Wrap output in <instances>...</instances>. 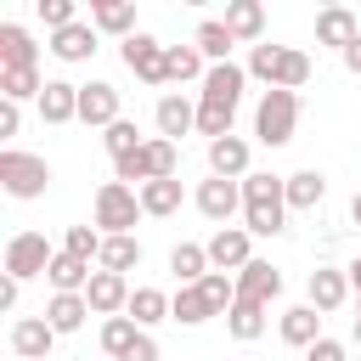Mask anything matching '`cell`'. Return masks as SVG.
<instances>
[{
    "instance_id": "obj_1",
    "label": "cell",
    "mask_w": 361,
    "mask_h": 361,
    "mask_svg": "<svg viewBox=\"0 0 361 361\" xmlns=\"http://www.w3.org/2000/svg\"><path fill=\"white\" fill-rule=\"evenodd\" d=\"M288 175H271V169H254L243 180V226L248 237H276L288 231Z\"/></svg>"
},
{
    "instance_id": "obj_2",
    "label": "cell",
    "mask_w": 361,
    "mask_h": 361,
    "mask_svg": "<svg viewBox=\"0 0 361 361\" xmlns=\"http://www.w3.org/2000/svg\"><path fill=\"white\" fill-rule=\"evenodd\" d=\"M248 79H259L265 90H305L310 85V56L299 51V45H254L248 51Z\"/></svg>"
},
{
    "instance_id": "obj_3",
    "label": "cell",
    "mask_w": 361,
    "mask_h": 361,
    "mask_svg": "<svg viewBox=\"0 0 361 361\" xmlns=\"http://www.w3.org/2000/svg\"><path fill=\"white\" fill-rule=\"evenodd\" d=\"M141 192L124 186V180H102L96 197H90V226L102 237H135V220H141Z\"/></svg>"
},
{
    "instance_id": "obj_4",
    "label": "cell",
    "mask_w": 361,
    "mask_h": 361,
    "mask_svg": "<svg viewBox=\"0 0 361 361\" xmlns=\"http://www.w3.org/2000/svg\"><path fill=\"white\" fill-rule=\"evenodd\" d=\"M180 175V147L175 141H164V135H147V147L141 152H130V158H118L113 164V180H124V186H147V180H175Z\"/></svg>"
},
{
    "instance_id": "obj_5",
    "label": "cell",
    "mask_w": 361,
    "mask_h": 361,
    "mask_svg": "<svg viewBox=\"0 0 361 361\" xmlns=\"http://www.w3.org/2000/svg\"><path fill=\"white\" fill-rule=\"evenodd\" d=\"M299 130V96L293 90H259L254 102V141L259 147H288Z\"/></svg>"
},
{
    "instance_id": "obj_6",
    "label": "cell",
    "mask_w": 361,
    "mask_h": 361,
    "mask_svg": "<svg viewBox=\"0 0 361 361\" xmlns=\"http://www.w3.org/2000/svg\"><path fill=\"white\" fill-rule=\"evenodd\" d=\"M0 186H6V197L34 203V197H45V186H51V164H45L39 152L0 147Z\"/></svg>"
},
{
    "instance_id": "obj_7",
    "label": "cell",
    "mask_w": 361,
    "mask_h": 361,
    "mask_svg": "<svg viewBox=\"0 0 361 361\" xmlns=\"http://www.w3.org/2000/svg\"><path fill=\"white\" fill-rule=\"evenodd\" d=\"M51 259H56V248L45 243V231H17V237L6 243V276H17V282L45 276Z\"/></svg>"
},
{
    "instance_id": "obj_8",
    "label": "cell",
    "mask_w": 361,
    "mask_h": 361,
    "mask_svg": "<svg viewBox=\"0 0 361 361\" xmlns=\"http://www.w3.org/2000/svg\"><path fill=\"white\" fill-rule=\"evenodd\" d=\"M192 203H197V214H203V220H214V226H231V214H243V180L209 175V180H197Z\"/></svg>"
},
{
    "instance_id": "obj_9",
    "label": "cell",
    "mask_w": 361,
    "mask_h": 361,
    "mask_svg": "<svg viewBox=\"0 0 361 361\" xmlns=\"http://www.w3.org/2000/svg\"><path fill=\"white\" fill-rule=\"evenodd\" d=\"M203 248H209V265H214V271H226V276H237L248 259H259V254H254L248 226H214V237H209Z\"/></svg>"
},
{
    "instance_id": "obj_10",
    "label": "cell",
    "mask_w": 361,
    "mask_h": 361,
    "mask_svg": "<svg viewBox=\"0 0 361 361\" xmlns=\"http://www.w3.org/2000/svg\"><path fill=\"white\" fill-rule=\"evenodd\" d=\"M164 39H152V34H130L124 45H118V56H124V68L141 79V85H169L164 79Z\"/></svg>"
},
{
    "instance_id": "obj_11",
    "label": "cell",
    "mask_w": 361,
    "mask_h": 361,
    "mask_svg": "<svg viewBox=\"0 0 361 361\" xmlns=\"http://www.w3.org/2000/svg\"><path fill=\"white\" fill-rule=\"evenodd\" d=\"M124 113H118V85L113 79H90V85H79V124H90V130H113Z\"/></svg>"
},
{
    "instance_id": "obj_12",
    "label": "cell",
    "mask_w": 361,
    "mask_h": 361,
    "mask_svg": "<svg viewBox=\"0 0 361 361\" xmlns=\"http://www.w3.org/2000/svg\"><path fill=\"white\" fill-rule=\"evenodd\" d=\"M152 124H158V135H164V141H175V147H180V135H192V130H197V102H192V96H180V90H164V96H158V107H152Z\"/></svg>"
},
{
    "instance_id": "obj_13",
    "label": "cell",
    "mask_w": 361,
    "mask_h": 361,
    "mask_svg": "<svg viewBox=\"0 0 361 361\" xmlns=\"http://www.w3.org/2000/svg\"><path fill=\"white\" fill-rule=\"evenodd\" d=\"M62 333L45 322V316H17L11 322V355L17 361H51V344H56Z\"/></svg>"
},
{
    "instance_id": "obj_14",
    "label": "cell",
    "mask_w": 361,
    "mask_h": 361,
    "mask_svg": "<svg viewBox=\"0 0 361 361\" xmlns=\"http://www.w3.org/2000/svg\"><path fill=\"white\" fill-rule=\"evenodd\" d=\"M130 276H118V271H102L96 265V276H90V288H85V299H90V310L107 322V316H124L130 310Z\"/></svg>"
},
{
    "instance_id": "obj_15",
    "label": "cell",
    "mask_w": 361,
    "mask_h": 361,
    "mask_svg": "<svg viewBox=\"0 0 361 361\" xmlns=\"http://www.w3.org/2000/svg\"><path fill=\"white\" fill-rule=\"evenodd\" d=\"M344 299H355V293H350V271H338V265H316L310 282H305V305H316L322 316H333Z\"/></svg>"
},
{
    "instance_id": "obj_16",
    "label": "cell",
    "mask_w": 361,
    "mask_h": 361,
    "mask_svg": "<svg viewBox=\"0 0 361 361\" xmlns=\"http://www.w3.org/2000/svg\"><path fill=\"white\" fill-rule=\"evenodd\" d=\"M355 39H361V23H355L350 6H322V11H316V45H333V51L344 56Z\"/></svg>"
},
{
    "instance_id": "obj_17",
    "label": "cell",
    "mask_w": 361,
    "mask_h": 361,
    "mask_svg": "<svg viewBox=\"0 0 361 361\" xmlns=\"http://www.w3.org/2000/svg\"><path fill=\"white\" fill-rule=\"evenodd\" d=\"M282 293V271L271 265V259H248L243 271H237V299H248V305H265L271 310V299Z\"/></svg>"
},
{
    "instance_id": "obj_18",
    "label": "cell",
    "mask_w": 361,
    "mask_h": 361,
    "mask_svg": "<svg viewBox=\"0 0 361 361\" xmlns=\"http://www.w3.org/2000/svg\"><path fill=\"white\" fill-rule=\"evenodd\" d=\"M226 28H231V39L237 45H265V6L259 0H226V17H220Z\"/></svg>"
},
{
    "instance_id": "obj_19",
    "label": "cell",
    "mask_w": 361,
    "mask_h": 361,
    "mask_svg": "<svg viewBox=\"0 0 361 361\" xmlns=\"http://www.w3.org/2000/svg\"><path fill=\"white\" fill-rule=\"evenodd\" d=\"M248 141L243 135H220V141H209V175H226V180H248L254 169H248Z\"/></svg>"
},
{
    "instance_id": "obj_20",
    "label": "cell",
    "mask_w": 361,
    "mask_h": 361,
    "mask_svg": "<svg viewBox=\"0 0 361 361\" xmlns=\"http://www.w3.org/2000/svg\"><path fill=\"white\" fill-rule=\"evenodd\" d=\"M276 333H282V344L310 350V344L322 338V310H316V305H288V310L276 316Z\"/></svg>"
},
{
    "instance_id": "obj_21",
    "label": "cell",
    "mask_w": 361,
    "mask_h": 361,
    "mask_svg": "<svg viewBox=\"0 0 361 361\" xmlns=\"http://www.w3.org/2000/svg\"><path fill=\"white\" fill-rule=\"evenodd\" d=\"M56 62H90L96 56V28L79 17V23H68V28H56L51 34V45H45Z\"/></svg>"
},
{
    "instance_id": "obj_22",
    "label": "cell",
    "mask_w": 361,
    "mask_h": 361,
    "mask_svg": "<svg viewBox=\"0 0 361 361\" xmlns=\"http://www.w3.org/2000/svg\"><path fill=\"white\" fill-rule=\"evenodd\" d=\"M39 118L45 124H73L79 118V85H68V79H45V90H39Z\"/></svg>"
},
{
    "instance_id": "obj_23",
    "label": "cell",
    "mask_w": 361,
    "mask_h": 361,
    "mask_svg": "<svg viewBox=\"0 0 361 361\" xmlns=\"http://www.w3.org/2000/svg\"><path fill=\"white\" fill-rule=\"evenodd\" d=\"M90 28H96V34H118V45H124L130 34H141L130 0H90Z\"/></svg>"
},
{
    "instance_id": "obj_24",
    "label": "cell",
    "mask_w": 361,
    "mask_h": 361,
    "mask_svg": "<svg viewBox=\"0 0 361 361\" xmlns=\"http://www.w3.org/2000/svg\"><path fill=\"white\" fill-rule=\"evenodd\" d=\"M0 68H39V45L23 23H0Z\"/></svg>"
},
{
    "instance_id": "obj_25",
    "label": "cell",
    "mask_w": 361,
    "mask_h": 361,
    "mask_svg": "<svg viewBox=\"0 0 361 361\" xmlns=\"http://www.w3.org/2000/svg\"><path fill=\"white\" fill-rule=\"evenodd\" d=\"M90 276H96V265H90V259H73V254H62V248H56V259H51V271H45L51 293H85Z\"/></svg>"
},
{
    "instance_id": "obj_26",
    "label": "cell",
    "mask_w": 361,
    "mask_h": 361,
    "mask_svg": "<svg viewBox=\"0 0 361 361\" xmlns=\"http://www.w3.org/2000/svg\"><path fill=\"white\" fill-rule=\"evenodd\" d=\"M39 316H45L56 333H79V327H85V316H96V310H90V299H85V293H51Z\"/></svg>"
},
{
    "instance_id": "obj_27",
    "label": "cell",
    "mask_w": 361,
    "mask_h": 361,
    "mask_svg": "<svg viewBox=\"0 0 361 361\" xmlns=\"http://www.w3.org/2000/svg\"><path fill=\"white\" fill-rule=\"evenodd\" d=\"M203 73H209V62H203L197 45H169L164 51V79L169 85H203Z\"/></svg>"
},
{
    "instance_id": "obj_28",
    "label": "cell",
    "mask_w": 361,
    "mask_h": 361,
    "mask_svg": "<svg viewBox=\"0 0 361 361\" xmlns=\"http://www.w3.org/2000/svg\"><path fill=\"white\" fill-rule=\"evenodd\" d=\"M169 271H175L180 288H192V282H203L214 265H209V248H203V243H175V248H169Z\"/></svg>"
},
{
    "instance_id": "obj_29",
    "label": "cell",
    "mask_w": 361,
    "mask_h": 361,
    "mask_svg": "<svg viewBox=\"0 0 361 361\" xmlns=\"http://www.w3.org/2000/svg\"><path fill=\"white\" fill-rule=\"evenodd\" d=\"M124 316H130V322H135L141 333H152L158 322H169V293H164V288H135V293H130V310H124Z\"/></svg>"
},
{
    "instance_id": "obj_30",
    "label": "cell",
    "mask_w": 361,
    "mask_h": 361,
    "mask_svg": "<svg viewBox=\"0 0 361 361\" xmlns=\"http://www.w3.org/2000/svg\"><path fill=\"white\" fill-rule=\"evenodd\" d=\"M192 45H197V51H203V62L214 68V62H231V45H237V39H231V28H226L220 17H203V23H197V34H192Z\"/></svg>"
},
{
    "instance_id": "obj_31",
    "label": "cell",
    "mask_w": 361,
    "mask_h": 361,
    "mask_svg": "<svg viewBox=\"0 0 361 361\" xmlns=\"http://www.w3.org/2000/svg\"><path fill=\"white\" fill-rule=\"evenodd\" d=\"M180 203H186V192H180V175H175V180H147V186H141V209H147L152 220H169V214H180Z\"/></svg>"
},
{
    "instance_id": "obj_32",
    "label": "cell",
    "mask_w": 361,
    "mask_h": 361,
    "mask_svg": "<svg viewBox=\"0 0 361 361\" xmlns=\"http://www.w3.org/2000/svg\"><path fill=\"white\" fill-rule=\"evenodd\" d=\"M209 316H214V305L203 299V288H197V282L169 293V322H180V327H203Z\"/></svg>"
},
{
    "instance_id": "obj_33",
    "label": "cell",
    "mask_w": 361,
    "mask_h": 361,
    "mask_svg": "<svg viewBox=\"0 0 361 361\" xmlns=\"http://www.w3.org/2000/svg\"><path fill=\"white\" fill-rule=\"evenodd\" d=\"M39 90H45V79H39V68H0V102H39Z\"/></svg>"
},
{
    "instance_id": "obj_34",
    "label": "cell",
    "mask_w": 361,
    "mask_h": 361,
    "mask_svg": "<svg viewBox=\"0 0 361 361\" xmlns=\"http://www.w3.org/2000/svg\"><path fill=\"white\" fill-rule=\"evenodd\" d=\"M322 197H327L322 169H293L288 175V209H322Z\"/></svg>"
},
{
    "instance_id": "obj_35",
    "label": "cell",
    "mask_w": 361,
    "mask_h": 361,
    "mask_svg": "<svg viewBox=\"0 0 361 361\" xmlns=\"http://www.w3.org/2000/svg\"><path fill=\"white\" fill-rule=\"evenodd\" d=\"M96 265H102V271H118V276H130V271L141 265V243H135V237H102V254H96Z\"/></svg>"
},
{
    "instance_id": "obj_36",
    "label": "cell",
    "mask_w": 361,
    "mask_h": 361,
    "mask_svg": "<svg viewBox=\"0 0 361 361\" xmlns=\"http://www.w3.org/2000/svg\"><path fill=\"white\" fill-rule=\"evenodd\" d=\"M226 333H231L237 344H254V338L265 333V305H248V299H237V305L226 310Z\"/></svg>"
},
{
    "instance_id": "obj_37",
    "label": "cell",
    "mask_w": 361,
    "mask_h": 361,
    "mask_svg": "<svg viewBox=\"0 0 361 361\" xmlns=\"http://www.w3.org/2000/svg\"><path fill=\"white\" fill-rule=\"evenodd\" d=\"M135 338H141V327H135L130 316H107V322H102V350H107L113 361H124Z\"/></svg>"
},
{
    "instance_id": "obj_38",
    "label": "cell",
    "mask_w": 361,
    "mask_h": 361,
    "mask_svg": "<svg viewBox=\"0 0 361 361\" xmlns=\"http://www.w3.org/2000/svg\"><path fill=\"white\" fill-rule=\"evenodd\" d=\"M102 147H107V152H113V164H118V158L141 152V147H147V135L135 130V118H118L113 130H102Z\"/></svg>"
},
{
    "instance_id": "obj_39",
    "label": "cell",
    "mask_w": 361,
    "mask_h": 361,
    "mask_svg": "<svg viewBox=\"0 0 361 361\" xmlns=\"http://www.w3.org/2000/svg\"><path fill=\"white\" fill-rule=\"evenodd\" d=\"M197 288H203V299L214 305V316H226V310L237 305V276H226V271H209Z\"/></svg>"
},
{
    "instance_id": "obj_40",
    "label": "cell",
    "mask_w": 361,
    "mask_h": 361,
    "mask_svg": "<svg viewBox=\"0 0 361 361\" xmlns=\"http://www.w3.org/2000/svg\"><path fill=\"white\" fill-rule=\"evenodd\" d=\"M62 254H73V259H90V265H96V254H102V231H96V226H68Z\"/></svg>"
},
{
    "instance_id": "obj_41",
    "label": "cell",
    "mask_w": 361,
    "mask_h": 361,
    "mask_svg": "<svg viewBox=\"0 0 361 361\" xmlns=\"http://www.w3.org/2000/svg\"><path fill=\"white\" fill-rule=\"evenodd\" d=\"M34 11H39V23L56 34V28H68V23H79V11H73V0H34Z\"/></svg>"
},
{
    "instance_id": "obj_42",
    "label": "cell",
    "mask_w": 361,
    "mask_h": 361,
    "mask_svg": "<svg viewBox=\"0 0 361 361\" xmlns=\"http://www.w3.org/2000/svg\"><path fill=\"white\" fill-rule=\"evenodd\" d=\"M305 361H350V350H344L338 338H327V333H322V338L305 350Z\"/></svg>"
},
{
    "instance_id": "obj_43",
    "label": "cell",
    "mask_w": 361,
    "mask_h": 361,
    "mask_svg": "<svg viewBox=\"0 0 361 361\" xmlns=\"http://www.w3.org/2000/svg\"><path fill=\"white\" fill-rule=\"evenodd\" d=\"M124 361H158V338H152V333H141V338L130 344V355H124Z\"/></svg>"
},
{
    "instance_id": "obj_44",
    "label": "cell",
    "mask_w": 361,
    "mask_h": 361,
    "mask_svg": "<svg viewBox=\"0 0 361 361\" xmlns=\"http://www.w3.org/2000/svg\"><path fill=\"white\" fill-rule=\"evenodd\" d=\"M17 124H23V107L17 102H0V135H17Z\"/></svg>"
},
{
    "instance_id": "obj_45",
    "label": "cell",
    "mask_w": 361,
    "mask_h": 361,
    "mask_svg": "<svg viewBox=\"0 0 361 361\" xmlns=\"http://www.w3.org/2000/svg\"><path fill=\"white\" fill-rule=\"evenodd\" d=\"M17 293H23V282L17 276H0V310H17Z\"/></svg>"
},
{
    "instance_id": "obj_46",
    "label": "cell",
    "mask_w": 361,
    "mask_h": 361,
    "mask_svg": "<svg viewBox=\"0 0 361 361\" xmlns=\"http://www.w3.org/2000/svg\"><path fill=\"white\" fill-rule=\"evenodd\" d=\"M344 271H350V293H355V316H361V254H355Z\"/></svg>"
},
{
    "instance_id": "obj_47",
    "label": "cell",
    "mask_w": 361,
    "mask_h": 361,
    "mask_svg": "<svg viewBox=\"0 0 361 361\" xmlns=\"http://www.w3.org/2000/svg\"><path fill=\"white\" fill-rule=\"evenodd\" d=\"M344 68H350V73H355V79H361V39H355V45H350V51H344Z\"/></svg>"
},
{
    "instance_id": "obj_48",
    "label": "cell",
    "mask_w": 361,
    "mask_h": 361,
    "mask_svg": "<svg viewBox=\"0 0 361 361\" xmlns=\"http://www.w3.org/2000/svg\"><path fill=\"white\" fill-rule=\"evenodd\" d=\"M350 220H355V226H361V192H355V197H350Z\"/></svg>"
},
{
    "instance_id": "obj_49",
    "label": "cell",
    "mask_w": 361,
    "mask_h": 361,
    "mask_svg": "<svg viewBox=\"0 0 361 361\" xmlns=\"http://www.w3.org/2000/svg\"><path fill=\"white\" fill-rule=\"evenodd\" d=\"M355 344H361V316H355Z\"/></svg>"
}]
</instances>
